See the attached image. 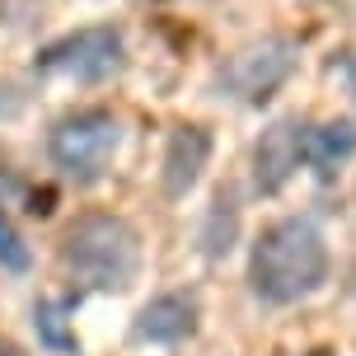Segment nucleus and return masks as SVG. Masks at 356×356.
I'll use <instances>...</instances> for the list:
<instances>
[{
  "label": "nucleus",
  "mask_w": 356,
  "mask_h": 356,
  "mask_svg": "<svg viewBox=\"0 0 356 356\" xmlns=\"http://www.w3.org/2000/svg\"><path fill=\"white\" fill-rule=\"evenodd\" d=\"M328 282V239L309 216H286L253 239L249 291L263 305H300Z\"/></svg>",
  "instance_id": "1"
},
{
  "label": "nucleus",
  "mask_w": 356,
  "mask_h": 356,
  "mask_svg": "<svg viewBox=\"0 0 356 356\" xmlns=\"http://www.w3.org/2000/svg\"><path fill=\"white\" fill-rule=\"evenodd\" d=\"M61 263L89 291H127L141 272V234L122 216L89 211L66 230Z\"/></svg>",
  "instance_id": "2"
},
{
  "label": "nucleus",
  "mask_w": 356,
  "mask_h": 356,
  "mask_svg": "<svg viewBox=\"0 0 356 356\" xmlns=\"http://www.w3.org/2000/svg\"><path fill=\"white\" fill-rule=\"evenodd\" d=\"M122 122L108 108H75L47 131V155L71 183H99L118 160Z\"/></svg>",
  "instance_id": "3"
},
{
  "label": "nucleus",
  "mask_w": 356,
  "mask_h": 356,
  "mask_svg": "<svg viewBox=\"0 0 356 356\" xmlns=\"http://www.w3.org/2000/svg\"><path fill=\"white\" fill-rule=\"evenodd\" d=\"M296 66H300V42L286 33H267L249 47H239L216 71V89H220V99H234L244 108H263L296 75Z\"/></svg>",
  "instance_id": "4"
},
{
  "label": "nucleus",
  "mask_w": 356,
  "mask_h": 356,
  "mask_svg": "<svg viewBox=\"0 0 356 356\" xmlns=\"http://www.w3.org/2000/svg\"><path fill=\"white\" fill-rule=\"evenodd\" d=\"M33 66L38 71H52V75H71L80 85H104L113 75H122L127 38L118 24H89V29H75V33L47 42Z\"/></svg>",
  "instance_id": "5"
},
{
  "label": "nucleus",
  "mask_w": 356,
  "mask_h": 356,
  "mask_svg": "<svg viewBox=\"0 0 356 356\" xmlns=\"http://www.w3.org/2000/svg\"><path fill=\"white\" fill-rule=\"evenodd\" d=\"M305 131L309 127L300 118H277L263 127V136L253 141V193L258 197H277L296 178L305 160Z\"/></svg>",
  "instance_id": "6"
},
{
  "label": "nucleus",
  "mask_w": 356,
  "mask_h": 356,
  "mask_svg": "<svg viewBox=\"0 0 356 356\" xmlns=\"http://www.w3.org/2000/svg\"><path fill=\"white\" fill-rule=\"evenodd\" d=\"M197 319H202V305L193 291H164L136 309L131 333H136V342H150V347H178L183 338L197 333Z\"/></svg>",
  "instance_id": "7"
},
{
  "label": "nucleus",
  "mask_w": 356,
  "mask_h": 356,
  "mask_svg": "<svg viewBox=\"0 0 356 356\" xmlns=\"http://www.w3.org/2000/svg\"><path fill=\"white\" fill-rule=\"evenodd\" d=\"M207 164H211V131L207 127H178L169 145H164V164H160V188L169 202H183V197L193 193L202 174H207Z\"/></svg>",
  "instance_id": "8"
},
{
  "label": "nucleus",
  "mask_w": 356,
  "mask_h": 356,
  "mask_svg": "<svg viewBox=\"0 0 356 356\" xmlns=\"http://www.w3.org/2000/svg\"><path fill=\"white\" fill-rule=\"evenodd\" d=\"M356 155V122L352 118H328L314 131H305V164L328 183L338 178V169Z\"/></svg>",
  "instance_id": "9"
},
{
  "label": "nucleus",
  "mask_w": 356,
  "mask_h": 356,
  "mask_svg": "<svg viewBox=\"0 0 356 356\" xmlns=\"http://www.w3.org/2000/svg\"><path fill=\"white\" fill-rule=\"evenodd\" d=\"M234 244H239V193H234V188H220V193L211 197L207 216H202L197 249H202V258L220 263V258H230Z\"/></svg>",
  "instance_id": "10"
},
{
  "label": "nucleus",
  "mask_w": 356,
  "mask_h": 356,
  "mask_svg": "<svg viewBox=\"0 0 356 356\" xmlns=\"http://www.w3.org/2000/svg\"><path fill=\"white\" fill-rule=\"evenodd\" d=\"M71 305L66 300H38L33 305V333L47 352H61V356H75L80 342H75V328H71Z\"/></svg>",
  "instance_id": "11"
},
{
  "label": "nucleus",
  "mask_w": 356,
  "mask_h": 356,
  "mask_svg": "<svg viewBox=\"0 0 356 356\" xmlns=\"http://www.w3.org/2000/svg\"><path fill=\"white\" fill-rule=\"evenodd\" d=\"M29 263H33V253L24 244V234L10 225V216L0 211V267L5 272H29Z\"/></svg>",
  "instance_id": "12"
},
{
  "label": "nucleus",
  "mask_w": 356,
  "mask_h": 356,
  "mask_svg": "<svg viewBox=\"0 0 356 356\" xmlns=\"http://www.w3.org/2000/svg\"><path fill=\"white\" fill-rule=\"evenodd\" d=\"M347 89H352V99H356V61H347Z\"/></svg>",
  "instance_id": "13"
},
{
  "label": "nucleus",
  "mask_w": 356,
  "mask_h": 356,
  "mask_svg": "<svg viewBox=\"0 0 356 356\" xmlns=\"http://www.w3.org/2000/svg\"><path fill=\"white\" fill-rule=\"evenodd\" d=\"M0 356H24V352H19V347H0Z\"/></svg>",
  "instance_id": "14"
},
{
  "label": "nucleus",
  "mask_w": 356,
  "mask_h": 356,
  "mask_svg": "<svg viewBox=\"0 0 356 356\" xmlns=\"http://www.w3.org/2000/svg\"><path fill=\"white\" fill-rule=\"evenodd\" d=\"M347 286H352V296H356V267H352V277H347Z\"/></svg>",
  "instance_id": "15"
}]
</instances>
